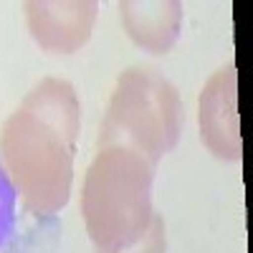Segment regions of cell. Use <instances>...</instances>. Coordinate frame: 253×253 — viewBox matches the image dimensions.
Instances as JSON below:
<instances>
[{
    "mask_svg": "<svg viewBox=\"0 0 253 253\" xmlns=\"http://www.w3.org/2000/svg\"><path fill=\"white\" fill-rule=\"evenodd\" d=\"M79 96L63 79H41L0 129V155L13 187L36 213L69 203L79 134Z\"/></svg>",
    "mask_w": 253,
    "mask_h": 253,
    "instance_id": "obj_1",
    "label": "cell"
},
{
    "mask_svg": "<svg viewBox=\"0 0 253 253\" xmlns=\"http://www.w3.org/2000/svg\"><path fill=\"white\" fill-rule=\"evenodd\" d=\"M155 162L132 147H99L81 193V213L99 253H126L157 225Z\"/></svg>",
    "mask_w": 253,
    "mask_h": 253,
    "instance_id": "obj_2",
    "label": "cell"
},
{
    "mask_svg": "<svg viewBox=\"0 0 253 253\" xmlns=\"http://www.w3.org/2000/svg\"><path fill=\"white\" fill-rule=\"evenodd\" d=\"M182 119V101L172 84L155 69L132 66L117 79L99 147H132L157 165L177 144Z\"/></svg>",
    "mask_w": 253,
    "mask_h": 253,
    "instance_id": "obj_3",
    "label": "cell"
},
{
    "mask_svg": "<svg viewBox=\"0 0 253 253\" xmlns=\"http://www.w3.org/2000/svg\"><path fill=\"white\" fill-rule=\"evenodd\" d=\"M31 36L51 53H74L89 41L99 3L94 0H31L23 5Z\"/></svg>",
    "mask_w": 253,
    "mask_h": 253,
    "instance_id": "obj_4",
    "label": "cell"
},
{
    "mask_svg": "<svg viewBox=\"0 0 253 253\" xmlns=\"http://www.w3.org/2000/svg\"><path fill=\"white\" fill-rule=\"evenodd\" d=\"M200 134L210 152L220 160L241 157V126L236 107V66L218 69L200 91Z\"/></svg>",
    "mask_w": 253,
    "mask_h": 253,
    "instance_id": "obj_5",
    "label": "cell"
},
{
    "mask_svg": "<svg viewBox=\"0 0 253 253\" xmlns=\"http://www.w3.org/2000/svg\"><path fill=\"white\" fill-rule=\"evenodd\" d=\"M122 23L137 46L167 53L182 23V3L177 0H124L119 3Z\"/></svg>",
    "mask_w": 253,
    "mask_h": 253,
    "instance_id": "obj_6",
    "label": "cell"
}]
</instances>
